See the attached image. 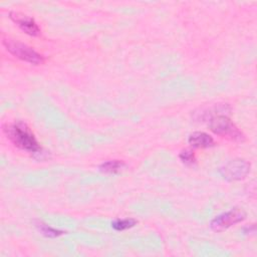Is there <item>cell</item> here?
Instances as JSON below:
<instances>
[{
  "label": "cell",
  "mask_w": 257,
  "mask_h": 257,
  "mask_svg": "<svg viewBox=\"0 0 257 257\" xmlns=\"http://www.w3.org/2000/svg\"><path fill=\"white\" fill-rule=\"evenodd\" d=\"M245 217H246V213L242 209H238V208L232 209L228 212H225L215 217L211 221L210 227L212 230L216 232H221L237 223H240L245 219Z\"/></svg>",
  "instance_id": "277c9868"
},
{
  "label": "cell",
  "mask_w": 257,
  "mask_h": 257,
  "mask_svg": "<svg viewBox=\"0 0 257 257\" xmlns=\"http://www.w3.org/2000/svg\"><path fill=\"white\" fill-rule=\"evenodd\" d=\"M2 42L7 51H9L12 55H14L15 57H17L23 61L29 62L34 65H38V64H42L45 60L43 55H41L40 53L35 51L32 47H30L20 41L5 38V39H3Z\"/></svg>",
  "instance_id": "7a4b0ae2"
},
{
  "label": "cell",
  "mask_w": 257,
  "mask_h": 257,
  "mask_svg": "<svg viewBox=\"0 0 257 257\" xmlns=\"http://www.w3.org/2000/svg\"><path fill=\"white\" fill-rule=\"evenodd\" d=\"M126 168V165L119 160H110L102 163L99 166V171L105 174H117L123 171Z\"/></svg>",
  "instance_id": "ba28073f"
},
{
  "label": "cell",
  "mask_w": 257,
  "mask_h": 257,
  "mask_svg": "<svg viewBox=\"0 0 257 257\" xmlns=\"http://www.w3.org/2000/svg\"><path fill=\"white\" fill-rule=\"evenodd\" d=\"M10 19L15 22L25 33L31 35V36H38L40 34V28L38 27L35 20L27 16L25 14L19 13V12H10L9 13Z\"/></svg>",
  "instance_id": "8992f818"
},
{
  "label": "cell",
  "mask_w": 257,
  "mask_h": 257,
  "mask_svg": "<svg viewBox=\"0 0 257 257\" xmlns=\"http://www.w3.org/2000/svg\"><path fill=\"white\" fill-rule=\"evenodd\" d=\"M250 171V164L245 160H232L221 168L222 177L228 181H239L244 179Z\"/></svg>",
  "instance_id": "5b68a950"
},
{
  "label": "cell",
  "mask_w": 257,
  "mask_h": 257,
  "mask_svg": "<svg viewBox=\"0 0 257 257\" xmlns=\"http://www.w3.org/2000/svg\"><path fill=\"white\" fill-rule=\"evenodd\" d=\"M34 225H35L36 229L40 232V234H42L43 236L48 237V238H55L64 233L61 230L54 229V228L48 226L47 224L43 223L42 221H34Z\"/></svg>",
  "instance_id": "9c48e42d"
},
{
  "label": "cell",
  "mask_w": 257,
  "mask_h": 257,
  "mask_svg": "<svg viewBox=\"0 0 257 257\" xmlns=\"http://www.w3.org/2000/svg\"><path fill=\"white\" fill-rule=\"evenodd\" d=\"M180 160L185 164V165H193L196 162L195 155L193 154L192 151L190 150H184L180 153L179 155Z\"/></svg>",
  "instance_id": "8fae6325"
},
{
  "label": "cell",
  "mask_w": 257,
  "mask_h": 257,
  "mask_svg": "<svg viewBox=\"0 0 257 257\" xmlns=\"http://www.w3.org/2000/svg\"><path fill=\"white\" fill-rule=\"evenodd\" d=\"M3 132L15 147L28 153L42 154V149L39 143L25 122L17 120L11 123H6L3 126Z\"/></svg>",
  "instance_id": "6da1fadb"
},
{
  "label": "cell",
  "mask_w": 257,
  "mask_h": 257,
  "mask_svg": "<svg viewBox=\"0 0 257 257\" xmlns=\"http://www.w3.org/2000/svg\"><path fill=\"white\" fill-rule=\"evenodd\" d=\"M210 130L219 136L228 137L233 141L242 142L245 140L243 133L235 125V123L224 114H216L211 116L209 122Z\"/></svg>",
  "instance_id": "3957f363"
},
{
  "label": "cell",
  "mask_w": 257,
  "mask_h": 257,
  "mask_svg": "<svg viewBox=\"0 0 257 257\" xmlns=\"http://www.w3.org/2000/svg\"><path fill=\"white\" fill-rule=\"evenodd\" d=\"M189 144L193 148H199V149H205L213 147L215 142L211 136L204 132H195L192 135H190Z\"/></svg>",
  "instance_id": "52a82bcc"
},
{
  "label": "cell",
  "mask_w": 257,
  "mask_h": 257,
  "mask_svg": "<svg viewBox=\"0 0 257 257\" xmlns=\"http://www.w3.org/2000/svg\"><path fill=\"white\" fill-rule=\"evenodd\" d=\"M138 221L134 218H124V219H116L111 223V227L116 231H123L133 228L136 226Z\"/></svg>",
  "instance_id": "30bf717a"
}]
</instances>
